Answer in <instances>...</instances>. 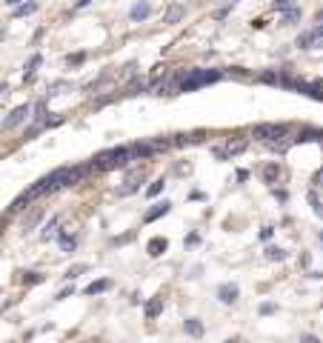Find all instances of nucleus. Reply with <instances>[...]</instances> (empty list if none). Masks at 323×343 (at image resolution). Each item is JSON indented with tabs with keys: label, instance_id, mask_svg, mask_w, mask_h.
I'll return each instance as SVG.
<instances>
[{
	"label": "nucleus",
	"instance_id": "nucleus-22",
	"mask_svg": "<svg viewBox=\"0 0 323 343\" xmlns=\"http://www.w3.org/2000/svg\"><path fill=\"white\" fill-rule=\"evenodd\" d=\"M163 186H166L163 180H155V183H152V186L146 189V194H149V197H155V194H160V192H163Z\"/></svg>",
	"mask_w": 323,
	"mask_h": 343
},
{
	"label": "nucleus",
	"instance_id": "nucleus-35",
	"mask_svg": "<svg viewBox=\"0 0 323 343\" xmlns=\"http://www.w3.org/2000/svg\"><path fill=\"white\" fill-rule=\"evenodd\" d=\"M195 243H201V238H198L195 232H192V235H186V246H195Z\"/></svg>",
	"mask_w": 323,
	"mask_h": 343
},
{
	"label": "nucleus",
	"instance_id": "nucleus-3",
	"mask_svg": "<svg viewBox=\"0 0 323 343\" xmlns=\"http://www.w3.org/2000/svg\"><path fill=\"white\" fill-rule=\"evenodd\" d=\"M252 138H257L261 143L280 141V138H289V126H283V123H254Z\"/></svg>",
	"mask_w": 323,
	"mask_h": 343
},
{
	"label": "nucleus",
	"instance_id": "nucleus-21",
	"mask_svg": "<svg viewBox=\"0 0 323 343\" xmlns=\"http://www.w3.org/2000/svg\"><path fill=\"white\" fill-rule=\"evenodd\" d=\"M266 252H269V260H286V252H283V249H278V246L266 249Z\"/></svg>",
	"mask_w": 323,
	"mask_h": 343
},
{
	"label": "nucleus",
	"instance_id": "nucleus-33",
	"mask_svg": "<svg viewBox=\"0 0 323 343\" xmlns=\"http://www.w3.org/2000/svg\"><path fill=\"white\" fill-rule=\"evenodd\" d=\"M235 177L240 180V183H246V180H249V172H246V169H237V172H235Z\"/></svg>",
	"mask_w": 323,
	"mask_h": 343
},
{
	"label": "nucleus",
	"instance_id": "nucleus-9",
	"mask_svg": "<svg viewBox=\"0 0 323 343\" xmlns=\"http://www.w3.org/2000/svg\"><path fill=\"white\" fill-rule=\"evenodd\" d=\"M166 246H169V240H166V238H155V240H149L146 252H149L152 257H160L163 252H166Z\"/></svg>",
	"mask_w": 323,
	"mask_h": 343
},
{
	"label": "nucleus",
	"instance_id": "nucleus-2",
	"mask_svg": "<svg viewBox=\"0 0 323 343\" xmlns=\"http://www.w3.org/2000/svg\"><path fill=\"white\" fill-rule=\"evenodd\" d=\"M223 75H226V72H220V69H212V72H203V69L183 72V75H180V83H177V89H180V92H195V89L206 86V83L220 80Z\"/></svg>",
	"mask_w": 323,
	"mask_h": 343
},
{
	"label": "nucleus",
	"instance_id": "nucleus-16",
	"mask_svg": "<svg viewBox=\"0 0 323 343\" xmlns=\"http://www.w3.org/2000/svg\"><path fill=\"white\" fill-rule=\"evenodd\" d=\"M40 63H43V57H40V54H32V57H29V63H26V80H32V75H35V69L40 66Z\"/></svg>",
	"mask_w": 323,
	"mask_h": 343
},
{
	"label": "nucleus",
	"instance_id": "nucleus-20",
	"mask_svg": "<svg viewBox=\"0 0 323 343\" xmlns=\"http://www.w3.org/2000/svg\"><path fill=\"white\" fill-rule=\"evenodd\" d=\"M278 172H280V169L275 166V163H269V166L263 169V180H266V183H275V177H278Z\"/></svg>",
	"mask_w": 323,
	"mask_h": 343
},
{
	"label": "nucleus",
	"instance_id": "nucleus-23",
	"mask_svg": "<svg viewBox=\"0 0 323 343\" xmlns=\"http://www.w3.org/2000/svg\"><path fill=\"white\" fill-rule=\"evenodd\" d=\"M89 266H83V263H78V266H72L69 272H66V278H69V281H75V278H78V275H83L86 272Z\"/></svg>",
	"mask_w": 323,
	"mask_h": 343
},
{
	"label": "nucleus",
	"instance_id": "nucleus-7",
	"mask_svg": "<svg viewBox=\"0 0 323 343\" xmlns=\"http://www.w3.org/2000/svg\"><path fill=\"white\" fill-rule=\"evenodd\" d=\"M32 200H35V194H32V192L26 189L23 194H18V197H15V200L9 203V209H6V212H23V209H26V206H29Z\"/></svg>",
	"mask_w": 323,
	"mask_h": 343
},
{
	"label": "nucleus",
	"instance_id": "nucleus-1",
	"mask_svg": "<svg viewBox=\"0 0 323 343\" xmlns=\"http://www.w3.org/2000/svg\"><path fill=\"white\" fill-rule=\"evenodd\" d=\"M132 158H135V155H132V146H112V149H106V152H97L89 163H92L95 172H112V169L126 166Z\"/></svg>",
	"mask_w": 323,
	"mask_h": 343
},
{
	"label": "nucleus",
	"instance_id": "nucleus-43",
	"mask_svg": "<svg viewBox=\"0 0 323 343\" xmlns=\"http://www.w3.org/2000/svg\"><path fill=\"white\" fill-rule=\"evenodd\" d=\"M320 240H323V232H320Z\"/></svg>",
	"mask_w": 323,
	"mask_h": 343
},
{
	"label": "nucleus",
	"instance_id": "nucleus-25",
	"mask_svg": "<svg viewBox=\"0 0 323 343\" xmlns=\"http://www.w3.org/2000/svg\"><path fill=\"white\" fill-rule=\"evenodd\" d=\"M312 32H303V35L297 37V46H300V49H309V43H312Z\"/></svg>",
	"mask_w": 323,
	"mask_h": 343
},
{
	"label": "nucleus",
	"instance_id": "nucleus-24",
	"mask_svg": "<svg viewBox=\"0 0 323 343\" xmlns=\"http://www.w3.org/2000/svg\"><path fill=\"white\" fill-rule=\"evenodd\" d=\"M86 60V52H75V54H69V57H66V63H69V66H78V63H83Z\"/></svg>",
	"mask_w": 323,
	"mask_h": 343
},
{
	"label": "nucleus",
	"instance_id": "nucleus-17",
	"mask_svg": "<svg viewBox=\"0 0 323 343\" xmlns=\"http://www.w3.org/2000/svg\"><path fill=\"white\" fill-rule=\"evenodd\" d=\"M160 312H163V303H160V300H149V303H146V317H157V315H160Z\"/></svg>",
	"mask_w": 323,
	"mask_h": 343
},
{
	"label": "nucleus",
	"instance_id": "nucleus-31",
	"mask_svg": "<svg viewBox=\"0 0 323 343\" xmlns=\"http://www.w3.org/2000/svg\"><path fill=\"white\" fill-rule=\"evenodd\" d=\"M309 203L314 206V212H317V218H323V203L317 200V197H312V194H309Z\"/></svg>",
	"mask_w": 323,
	"mask_h": 343
},
{
	"label": "nucleus",
	"instance_id": "nucleus-14",
	"mask_svg": "<svg viewBox=\"0 0 323 343\" xmlns=\"http://www.w3.org/2000/svg\"><path fill=\"white\" fill-rule=\"evenodd\" d=\"M297 143H306V141H323V132H317V129H303V132L295 138Z\"/></svg>",
	"mask_w": 323,
	"mask_h": 343
},
{
	"label": "nucleus",
	"instance_id": "nucleus-39",
	"mask_svg": "<svg viewBox=\"0 0 323 343\" xmlns=\"http://www.w3.org/2000/svg\"><path fill=\"white\" fill-rule=\"evenodd\" d=\"M89 3H92V0H78V3H75V9H83V6H89Z\"/></svg>",
	"mask_w": 323,
	"mask_h": 343
},
{
	"label": "nucleus",
	"instance_id": "nucleus-30",
	"mask_svg": "<svg viewBox=\"0 0 323 343\" xmlns=\"http://www.w3.org/2000/svg\"><path fill=\"white\" fill-rule=\"evenodd\" d=\"M75 243H78V240L72 238V235H69V238H60V246L66 249V252H72V249H75Z\"/></svg>",
	"mask_w": 323,
	"mask_h": 343
},
{
	"label": "nucleus",
	"instance_id": "nucleus-5",
	"mask_svg": "<svg viewBox=\"0 0 323 343\" xmlns=\"http://www.w3.org/2000/svg\"><path fill=\"white\" fill-rule=\"evenodd\" d=\"M26 114H29V106H26V103L18 106V109H12L9 117L3 120V129H15V126H20L23 120H26Z\"/></svg>",
	"mask_w": 323,
	"mask_h": 343
},
{
	"label": "nucleus",
	"instance_id": "nucleus-18",
	"mask_svg": "<svg viewBox=\"0 0 323 343\" xmlns=\"http://www.w3.org/2000/svg\"><path fill=\"white\" fill-rule=\"evenodd\" d=\"M143 18H149V3H138L132 9V20H143Z\"/></svg>",
	"mask_w": 323,
	"mask_h": 343
},
{
	"label": "nucleus",
	"instance_id": "nucleus-11",
	"mask_svg": "<svg viewBox=\"0 0 323 343\" xmlns=\"http://www.w3.org/2000/svg\"><path fill=\"white\" fill-rule=\"evenodd\" d=\"M169 209H172V203L160 200V203L155 206V209H149V212H146V223H152V220H157V218H163V215H166Z\"/></svg>",
	"mask_w": 323,
	"mask_h": 343
},
{
	"label": "nucleus",
	"instance_id": "nucleus-27",
	"mask_svg": "<svg viewBox=\"0 0 323 343\" xmlns=\"http://www.w3.org/2000/svg\"><path fill=\"white\" fill-rule=\"evenodd\" d=\"M163 72H166V66H163V63H157L155 69H152V75H149V78H152V80H160V78H163Z\"/></svg>",
	"mask_w": 323,
	"mask_h": 343
},
{
	"label": "nucleus",
	"instance_id": "nucleus-12",
	"mask_svg": "<svg viewBox=\"0 0 323 343\" xmlns=\"http://www.w3.org/2000/svg\"><path fill=\"white\" fill-rule=\"evenodd\" d=\"M206 132H189V134H177V146H189V143H203Z\"/></svg>",
	"mask_w": 323,
	"mask_h": 343
},
{
	"label": "nucleus",
	"instance_id": "nucleus-10",
	"mask_svg": "<svg viewBox=\"0 0 323 343\" xmlns=\"http://www.w3.org/2000/svg\"><path fill=\"white\" fill-rule=\"evenodd\" d=\"M183 332L189 334V337H201V334H203V323L198 320V317H189V320H183Z\"/></svg>",
	"mask_w": 323,
	"mask_h": 343
},
{
	"label": "nucleus",
	"instance_id": "nucleus-42",
	"mask_svg": "<svg viewBox=\"0 0 323 343\" xmlns=\"http://www.w3.org/2000/svg\"><path fill=\"white\" fill-rule=\"evenodd\" d=\"M9 3H12V6H15V3H20V0H9Z\"/></svg>",
	"mask_w": 323,
	"mask_h": 343
},
{
	"label": "nucleus",
	"instance_id": "nucleus-28",
	"mask_svg": "<svg viewBox=\"0 0 323 343\" xmlns=\"http://www.w3.org/2000/svg\"><path fill=\"white\" fill-rule=\"evenodd\" d=\"M54 229H57V220H52V223L46 226V232H43V240H52V238H54Z\"/></svg>",
	"mask_w": 323,
	"mask_h": 343
},
{
	"label": "nucleus",
	"instance_id": "nucleus-26",
	"mask_svg": "<svg viewBox=\"0 0 323 343\" xmlns=\"http://www.w3.org/2000/svg\"><path fill=\"white\" fill-rule=\"evenodd\" d=\"M257 312H261V315H275V312H278V306H275V303H261V306H257Z\"/></svg>",
	"mask_w": 323,
	"mask_h": 343
},
{
	"label": "nucleus",
	"instance_id": "nucleus-13",
	"mask_svg": "<svg viewBox=\"0 0 323 343\" xmlns=\"http://www.w3.org/2000/svg\"><path fill=\"white\" fill-rule=\"evenodd\" d=\"M109 286H112V281L100 278V281H95V283H89V286H86V295H100V292H106Z\"/></svg>",
	"mask_w": 323,
	"mask_h": 343
},
{
	"label": "nucleus",
	"instance_id": "nucleus-38",
	"mask_svg": "<svg viewBox=\"0 0 323 343\" xmlns=\"http://www.w3.org/2000/svg\"><path fill=\"white\" fill-rule=\"evenodd\" d=\"M297 15H300V12H297V9H292V12L286 15V18H283V23H289V20H297Z\"/></svg>",
	"mask_w": 323,
	"mask_h": 343
},
{
	"label": "nucleus",
	"instance_id": "nucleus-15",
	"mask_svg": "<svg viewBox=\"0 0 323 343\" xmlns=\"http://www.w3.org/2000/svg\"><path fill=\"white\" fill-rule=\"evenodd\" d=\"M183 15H186V12L180 9V6H175V9H169V12H166V18H163V23H169V26H175L177 20H183Z\"/></svg>",
	"mask_w": 323,
	"mask_h": 343
},
{
	"label": "nucleus",
	"instance_id": "nucleus-4",
	"mask_svg": "<svg viewBox=\"0 0 323 343\" xmlns=\"http://www.w3.org/2000/svg\"><path fill=\"white\" fill-rule=\"evenodd\" d=\"M246 146H249V141L240 138V134H235V138H229L226 141V146H215V158L226 160V158H235V155H243Z\"/></svg>",
	"mask_w": 323,
	"mask_h": 343
},
{
	"label": "nucleus",
	"instance_id": "nucleus-37",
	"mask_svg": "<svg viewBox=\"0 0 323 343\" xmlns=\"http://www.w3.org/2000/svg\"><path fill=\"white\" fill-rule=\"evenodd\" d=\"M314 186H320V189H323V169H317V175H314Z\"/></svg>",
	"mask_w": 323,
	"mask_h": 343
},
{
	"label": "nucleus",
	"instance_id": "nucleus-40",
	"mask_svg": "<svg viewBox=\"0 0 323 343\" xmlns=\"http://www.w3.org/2000/svg\"><path fill=\"white\" fill-rule=\"evenodd\" d=\"M317 23H323V9H320V12H317Z\"/></svg>",
	"mask_w": 323,
	"mask_h": 343
},
{
	"label": "nucleus",
	"instance_id": "nucleus-41",
	"mask_svg": "<svg viewBox=\"0 0 323 343\" xmlns=\"http://www.w3.org/2000/svg\"><path fill=\"white\" fill-rule=\"evenodd\" d=\"M226 343H240V340H237V337H232V340H226Z\"/></svg>",
	"mask_w": 323,
	"mask_h": 343
},
{
	"label": "nucleus",
	"instance_id": "nucleus-8",
	"mask_svg": "<svg viewBox=\"0 0 323 343\" xmlns=\"http://www.w3.org/2000/svg\"><path fill=\"white\" fill-rule=\"evenodd\" d=\"M140 180H143V169H138V172H132V175L126 177V186H123L120 192H123V194H132V192H138Z\"/></svg>",
	"mask_w": 323,
	"mask_h": 343
},
{
	"label": "nucleus",
	"instance_id": "nucleus-6",
	"mask_svg": "<svg viewBox=\"0 0 323 343\" xmlns=\"http://www.w3.org/2000/svg\"><path fill=\"white\" fill-rule=\"evenodd\" d=\"M218 300H223L226 306H232V303L237 300V286H235V283H226V286H220V289H218Z\"/></svg>",
	"mask_w": 323,
	"mask_h": 343
},
{
	"label": "nucleus",
	"instance_id": "nucleus-36",
	"mask_svg": "<svg viewBox=\"0 0 323 343\" xmlns=\"http://www.w3.org/2000/svg\"><path fill=\"white\" fill-rule=\"evenodd\" d=\"M300 343H320V340H317L314 334H303V337H300Z\"/></svg>",
	"mask_w": 323,
	"mask_h": 343
},
{
	"label": "nucleus",
	"instance_id": "nucleus-32",
	"mask_svg": "<svg viewBox=\"0 0 323 343\" xmlns=\"http://www.w3.org/2000/svg\"><path fill=\"white\" fill-rule=\"evenodd\" d=\"M272 235H275V229H272V226H263L261 229V240H269Z\"/></svg>",
	"mask_w": 323,
	"mask_h": 343
},
{
	"label": "nucleus",
	"instance_id": "nucleus-29",
	"mask_svg": "<svg viewBox=\"0 0 323 343\" xmlns=\"http://www.w3.org/2000/svg\"><path fill=\"white\" fill-rule=\"evenodd\" d=\"M26 278H23V283H40L43 281V275H35V272H23Z\"/></svg>",
	"mask_w": 323,
	"mask_h": 343
},
{
	"label": "nucleus",
	"instance_id": "nucleus-34",
	"mask_svg": "<svg viewBox=\"0 0 323 343\" xmlns=\"http://www.w3.org/2000/svg\"><path fill=\"white\" fill-rule=\"evenodd\" d=\"M292 3H295V0H278V3H275V9H289V6H292Z\"/></svg>",
	"mask_w": 323,
	"mask_h": 343
},
{
	"label": "nucleus",
	"instance_id": "nucleus-19",
	"mask_svg": "<svg viewBox=\"0 0 323 343\" xmlns=\"http://www.w3.org/2000/svg\"><path fill=\"white\" fill-rule=\"evenodd\" d=\"M35 9H37V0H29V3H23V6L15 12V18H26V15H32Z\"/></svg>",
	"mask_w": 323,
	"mask_h": 343
}]
</instances>
